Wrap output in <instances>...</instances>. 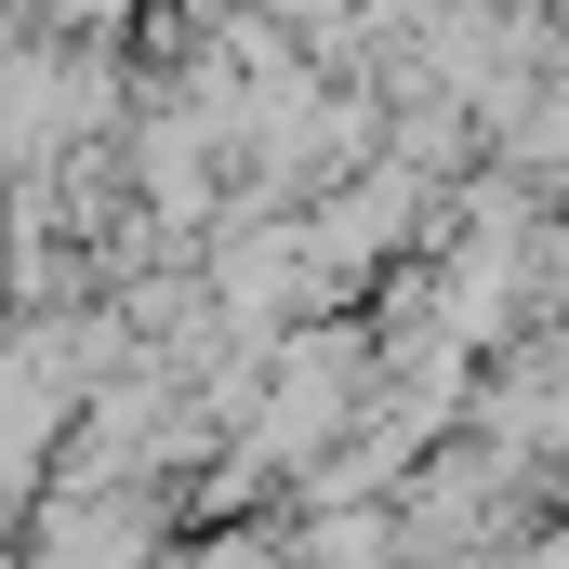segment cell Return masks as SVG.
Returning <instances> with one entry per match:
<instances>
[{
    "label": "cell",
    "mask_w": 569,
    "mask_h": 569,
    "mask_svg": "<svg viewBox=\"0 0 569 569\" xmlns=\"http://www.w3.org/2000/svg\"><path fill=\"white\" fill-rule=\"evenodd\" d=\"M159 569H305L279 543V530H212V543H186V557H159Z\"/></svg>",
    "instance_id": "6da1fadb"
},
{
    "label": "cell",
    "mask_w": 569,
    "mask_h": 569,
    "mask_svg": "<svg viewBox=\"0 0 569 569\" xmlns=\"http://www.w3.org/2000/svg\"><path fill=\"white\" fill-rule=\"evenodd\" d=\"M13 318H27V305H13V226H0V331H13Z\"/></svg>",
    "instance_id": "7a4b0ae2"
}]
</instances>
